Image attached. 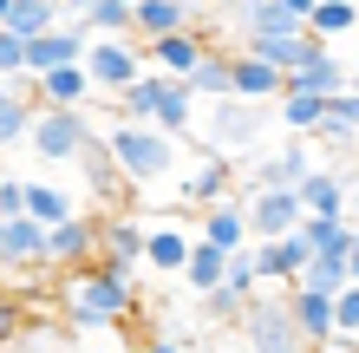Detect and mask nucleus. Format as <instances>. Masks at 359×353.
<instances>
[{
	"label": "nucleus",
	"instance_id": "1",
	"mask_svg": "<svg viewBox=\"0 0 359 353\" xmlns=\"http://www.w3.org/2000/svg\"><path fill=\"white\" fill-rule=\"evenodd\" d=\"M104 144H111V157H118L124 190H137V197L157 190V183H170V177H183V164H189V144L163 138L157 124H131V118L104 124Z\"/></svg>",
	"mask_w": 359,
	"mask_h": 353
},
{
	"label": "nucleus",
	"instance_id": "2",
	"mask_svg": "<svg viewBox=\"0 0 359 353\" xmlns=\"http://www.w3.org/2000/svg\"><path fill=\"white\" fill-rule=\"evenodd\" d=\"M131 307H137V268L98 255L92 268H72L66 275V321L72 327H111Z\"/></svg>",
	"mask_w": 359,
	"mask_h": 353
},
{
	"label": "nucleus",
	"instance_id": "3",
	"mask_svg": "<svg viewBox=\"0 0 359 353\" xmlns=\"http://www.w3.org/2000/svg\"><path fill=\"white\" fill-rule=\"evenodd\" d=\"M236 164L229 157H216V151H196L183 164V177H177V190H170V203L177 210H189V216H209V210H222V203H236Z\"/></svg>",
	"mask_w": 359,
	"mask_h": 353
},
{
	"label": "nucleus",
	"instance_id": "4",
	"mask_svg": "<svg viewBox=\"0 0 359 353\" xmlns=\"http://www.w3.org/2000/svg\"><path fill=\"white\" fill-rule=\"evenodd\" d=\"M242 334H248V353H313L287 314V295H255L242 307Z\"/></svg>",
	"mask_w": 359,
	"mask_h": 353
},
{
	"label": "nucleus",
	"instance_id": "5",
	"mask_svg": "<svg viewBox=\"0 0 359 353\" xmlns=\"http://www.w3.org/2000/svg\"><path fill=\"white\" fill-rule=\"evenodd\" d=\"M86 138H92L86 112H33V131H27L39 164H72L79 151H86Z\"/></svg>",
	"mask_w": 359,
	"mask_h": 353
},
{
	"label": "nucleus",
	"instance_id": "6",
	"mask_svg": "<svg viewBox=\"0 0 359 353\" xmlns=\"http://www.w3.org/2000/svg\"><path fill=\"white\" fill-rule=\"evenodd\" d=\"M86 79H92V92H124V86H137L144 79V46L137 39H92L86 46Z\"/></svg>",
	"mask_w": 359,
	"mask_h": 353
},
{
	"label": "nucleus",
	"instance_id": "7",
	"mask_svg": "<svg viewBox=\"0 0 359 353\" xmlns=\"http://www.w3.org/2000/svg\"><path fill=\"white\" fill-rule=\"evenodd\" d=\"M46 262L53 268H92L98 262V216L92 210H79V216H66L59 229H46Z\"/></svg>",
	"mask_w": 359,
	"mask_h": 353
},
{
	"label": "nucleus",
	"instance_id": "8",
	"mask_svg": "<svg viewBox=\"0 0 359 353\" xmlns=\"http://www.w3.org/2000/svg\"><path fill=\"white\" fill-rule=\"evenodd\" d=\"M86 46H92V33H86V27H79V20L66 13V27H53V33L27 39V79L53 72V66H86Z\"/></svg>",
	"mask_w": 359,
	"mask_h": 353
},
{
	"label": "nucleus",
	"instance_id": "9",
	"mask_svg": "<svg viewBox=\"0 0 359 353\" xmlns=\"http://www.w3.org/2000/svg\"><path fill=\"white\" fill-rule=\"evenodd\" d=\"M209 53H216V39H209L203 27H183V33H170V39H157V46H144V66L163 72V79H189Z\"/></svg>",
	"mask_w": 359,
	"mask_h": 353
},
{
	"label": "nucleus",
	"instance_id": "10",
	"mask_svg": "<svg viewBox=\"0 0 359 353\" xmlns=\"http://www.w3.org/2000/svg\"><path fill=\"white\" fill-rule=\"evenodd\" d=\"M242 210H248V236L255 242H281L301 229V197L294 190H255V197H242Z\"/></svg>",
	"mask_w": 359,
	"mask_h": 353
},
{
	"label": "nucleus",
	"instance_id": "11",
	"mask_svg": "<svg viewBox=\"0 0 359 353\" xmlns=\"http://www.w3.org/2000/svg\"><path fill=\"white\" fill-rule=\"evenodd\" d=\"M27 86H33V105H39V112H86V105H92L86 66H53V72L27 79Z\"/></svg>",
	"mask_w": 359,
	"mask_h": 353
},
{
	"label": "nucleus",
	"instance_id": "12",
	"mask_svg": "<svg viewBox=\"0 0 359 353\" xmlns=\"http://www.w3.org/2000/svg\"><path fill=\"white\" fill-rule=\"evenodd\" d=\"M189 242H196V229L189 222H144V268H157V275H183L189 262Z\"/></svg>",
	"mask_w": 359,
	"mask_h": 353
},
{
	"label": "nucleus",
	"instance_id": "13",
	"mask_svg": "<svg viewBox=\"0 0 359 353\" xmlns=\"http://www.w3.org/2000/svg\"><path fill=\"white\" fill-rule=\"evenodd\" d=\"M294 197H301V216H346L353 177H346V171H333V164H313Z\"/></svg>",
	"mask_w": 359,
	"mask_h": 353
},
{
	"label": "nucleus",
	"instance_id": "14",
	"mask_svg": "<svg viewBox=\"0 0 359 353\" xmlns=\"http://www.w3.org/2000/svg\"><path fill=\"white\" fill-rule=\"evenodd\" d=\"M0 268H53L46 262V229H39L33 216H7L0 222Z\"/></svg>",
	"mask_w": 359,
	"mask_h": 353
},
{
	"label": "nucleus",
	"instance_id": "15",
	"mask_svg": "<svg viewBox=\"0 0 359 353\" xmlns=\"http://www.w3.org/2000/svg\"><path fill=\"white\" fill-rule=\"evenodd\" d=\"M98 255H111L124 268H144V216H131V210L98 216Z\"/></svg>",
	"mask_w": 359,
	"mask_h": 353
},
{
	"label": "nucleus",
	"instance_id": "16",
	"mask_svg": "<svg viewBox=\"0 0 359 353\" xmlns=\"http://www.w3.org/2000/svg\"><path fill=\"white\" fill-rule=\"evenodd\" d=\"M183 27H196L183 0H137V7H131V39H137V46H157V39H170Z\"/></svg>",
	"mask_w": 359,
	"mask_h": 353
},
{
	"label": "nucleus",
	"instance_id": "17",
	"mask_svg": "<svg viewBox=\"0 0 359 353\" xmlns=\"http://www.w3.org/2000/svg\"><path fill=\"white\" fill-rule=\"evenodd\" d=\"M287 314H294V327H301V340H307L313 353L340 340V327H333V301H327V295H307V288H287Z\"/></svg>",
	"mask_w": 359,
	"mask_h": 353
},
{
	"label": "nucleus",
	"instance_id": "18",
	"mask_svg": "<svg viewBox=\"0 0 359 353\" xmlns=\"http://www.w3.org/2000/svg\"><path fill=\"white\" fill-rule=\"evenodd\" d=\"M196 236L209 242V248H222V255H242L248 242V210H242V197L236 203H222V210H209V216H196Z\"/></svg>",
	"mask_w": 359,
	"mask_h": 353
},
{
	"label": "nucleus",
	"instance_id": "19",
	"mask_svg": "<svg viewBox=\"0 0 359 353\" xmlns=\"http://www.w3.org/2000/svg\"><path fill=\"white\" fill-rule=\"evenodd\" d=\"M72 164L86 171V183H92V197H98V203H118V197H124V177H118V157H111V144H104V131H92V138H86V151H79Z\"/></svg>",
	"mask_w": 359,
	"mask_h": 353
},
{
	"label": "nucleus",
	"instance_id": "20",
	"mask_svg": "<svg viewBox=\"0 0 359 353\" xmlns=\"http://www.w3.org/2000/svg\"><path fill=\"white\" fill-rule=\"evenodd\" d=\"M216 124H222V131L209 138V151H216V157H229V164H236V144L248 151V144H255V131H262L255 105H242V98H222V105H216Z\"/></svg>",
	"mask_w": 359,
	"mask_h": 353
},
{
	"label": "nucleus",
	"instance_id": "21",
	"mask_svg": "<svg viewBox=\"0 0 359 353\" xmlns=\"http://www.w3.org/2000/svg\"><path fill=\"white\" fill-rule=\"evenodd\" d=\"M27 216L39 222V229H59V222H66V216H79V197L66 190V183L27 177Z\"/></svg>",
	"mask_w": 359,
	"mask_h": 353
},
{
	"label": "nucleus",
	"instance_id": "22",
	"mask_svg": "<svg viewBox=\"0 0 359 353\" xmlns=\"http://www.w3.org/2000/svg\"><path fill=\"white\" fill-rule=\"evenodd\" d=\"M346 79H353V72L327 53V59H313V66L287 72V86H281V92H301V98H340V92H346Z\"/></svg>",
	"mask_w": 359,
	"mask_h": 353
},
{
	"label": "nucleus",
	"instance_id": "23",
	"mask_svg": "<svg viewBox=\"0 0 359 353\" xmlns=\"http://www.w3.org/2000/svg\"><path fill=\"white\" fill-rule=\"evenodd\" d=\"M222 275H229V255H222V248H209V242L196 236V242H189V262H183L189 295H216V288H222Z\"/></svg>",
	"mask_w": 359,
	"mask_h": 353
},
{
	"label": "nucleus",
	"instance_id": "24",
	"mask_svg": "<svg viewBox=\"0 0 359 353\" xmlns=\"http://www.w3.org/2000/svg\"><path fill=\"white\" fill-rule=\"evenodd\" d=\"M183 86L196 92V98H216V105H222V98H236V53H209Z\"/></svg>",
	"mask_w": 359,
	"mask_h": 353
},
{
	"label": "nucleus",
	"instance_id": "25",
	"mask_svg": "<svg viewBox=\"0 0 359 353\" xmlns=\"http://www.w3.org/2000/svg\"><path fill=\"white\" fill-rule=\"evenodd\" d=\"M53 27H66V7H59V0H13V13H7V33L13 39H39V33H53Z\"/></svg>",
	"mask_w": 359,
	"mask_h": 353
},
{
	"label": "nucleus",
	"instance_id": "26",
	"mask_svg": "<svg viewBox=\"0 0 359 353\" xmlns=\"http://www.w3.org/2000/svg\"><path fill=\"white\" fill-rule=\"evenodd\" d=\"M281 86H287V79L274 72V66H262V59L236 53V98H242V105H262V98H281Z\"/></svg>",
	"mask_w": 359,
	"mask_h": 353
},
{
	"label": "nucleus",
	"instance_id": "27",
	"mask_svg": "<svg viewBox=\"0 0 359 353\" xmlns=\"http://www.w3.org/2000/svg\"><path fill=\"white\" fill-rule=\"evenodd\" d=\"M163 86H170V79L144 66V79H137V86H124V92H118V112L131 118V124H151V118H157V105H163Z\"/></svg>",
	"mask_w": 359,
	"mask_h": 353
},
{
	"label": "nucleus",
	"instance_id": "28",
	"mask_svg": "<svg viewBox=\"0 0 359 353\" xmlns=\"http://www.w3.org/2000/svg\"><path fill=\"white\" fill-rule=\"evenodd\" d=\"M301 242L313 255H346L353 248V222L346 216H301Z\"/></svg>",
	"mask_w": 359,
	"mask_h": 353
},
{
	"label": "nucleus",
	"instance_id": "29",
	"mask_svg": "<svg viewBox=\"0 0 359 353\" xmlns=\"http://www.w3.org/2000/svg\"><path fill=\"white\" fill-rule=\"evenodd\" d=\"M79 27L92 39H131V7H118V0H86L79 7Z\"/></svg>",
	"mask_w": 359,
	"mask_h": 353
},
{
	"label": "nucleus",
	"instance_id": "30",
	"mask_svg": "<svg viewBox=\"0 0 359 353\" xmlns=\"http://www.w3.org/2000/svg\"><path fill=\"white\" fill-rule=\"evenodd\" d=\"M294 288H307V295H327V301H340L346 295V255H313L301 268V281Z\"/></svg>",
	"mask_w": 359,
	"mask_h": 353
},
{
	"label": "nucleus",
	"instance_id": "31",
	"mask_svg": "<svg viewBox=\"0 0 359 353\" xmlns=\"http://www.w3.org/2000/svg\"><path fill=\"white\" fill-rule=\"evenodd\" d=\"M353 27H359V7H353V0H320V7L307 13V33L327 39V46H333V39H346Z\"/></svg>",
	"mask_w": 359,
	"mask_h": 353
},
{
	"label": "nucleus",
	"instance_id": "32",
	"mask_svg": "<svg viewBox=\"0 0 359 353\" xmlns=\"http://www.w3.org/2000/svg\"><path fill=\"white\" fill-rule=\"evenodd\" d=\"M320 118H327V98L281 92V124H287V138H313V131H320Z\"/></svg>",
	"mask_w": 359,
	"mask_h": 353
},
{
	"label": "nucleus",
	"instance_id": "33",
	"mask_svg": "<svg viewBox=\"0 0 359 353\" xmlns=\"http://www.w3.org/2000/svg\"><path fill=\"white\" fill-rule=\"evenodd\" d=\"M33 112H39V105H33L27 92H13L7 105H0V151H7V144H27V131H33Z\"/></svg>",
	"mask_w": 359,
	"mask_h": 353
},
{
	"label": "nucleus",
	"instance_id": "34",
	"mask_svg": "<svg viewBox=\"0 0 359 353\" xmlns=\"http://www.w3.org/2000/svg\"><path fill=\"white\" fill-rule=\"evenodd\" d=\"M20 340H27V307H20L13 288H0V353H13Z\"/></svg>",
	"mask_w": 359,
	"mask_h": 353
},
{
	"label": "nucleus",
	"instance_id": "35",
	"mask_svg": "<svg viewBox=\"0 0 359 353\" xmlns=\"http://www.w3.org/2000/svg\"><path fill=\"white\" fill-rule=\"evenodd\" d=\"M248 262H255V281H281V295H287V255H281V242H248Z\"/></svg>",
	"mask_w": 359,
	"mask_h": 353
},
{
	"label": "nucleus",
	"instance_id": "36",
	"mask_svg": "<svg viewBox=\"0 0 359 353\" xmlns=\"http://www.w3.org/2000/svg\"><path fill=\"white\" fill-rule=\"evenodd\" d=\"M333 327H340V340L359 347V281H346V295L333 301Z\"/></svg>",
	"mask_w": 359,
	"mask_h": 353
},
{
	"label": "nucleus",
	"instance_id": "37",
	"mask_svg": "<svg viewBox=\"0 0 359 353\" xmlns=\"http://www.w3.org/2000/svg\"><path fill=\"white\" fill-rule=\"evenodd\" d=\"M242 307H248V301L236 295V288H216V295H203V314H209V321H242Z\"/></svg>",
	"mask_w": 359,
	"mask_h": 353
},
{
	"label": "nucleus",
	"instance_id": "38",
	"mask_svg": "<svg viewBox=\"0 0 359 353\" xmlns=\"http://www.w3.org/2000/svg\"><path fill=\"white\" fill-rule=\"evenodd\" d=\"M27 216V177H0V222Z\"/></svg>",
	"mask_w": 359,
	"mask_h": 353
},
{
	"label": "nucleus",
	"instance_id": "39",
	"mask_svg": "<svg viewBox=\"0 0 359 353\" xmlns=\"http://www.w3.org/2000/svg\"><path fill=\"white\" fill-rule=\"evenodd\" d=\"M144 353H189L183 340H170V334H151V340H144Z\"/></svg>",
	"mask_w": 359,
	"mask_h": 353
},
{
	"label": "nucleus",
	"instance_id": "40",
	"mask_svg": "<svg viewBox=\"0 0 359 353\" xmlns=\"http://www.w3.org/2000/svg\"><path fill=\"white\" fill-rule=\"evenodd\" d=\"M281 7H287L294 20H301V27H307V13H313V7H320V0H281Z\"/></svg>",
	"mask_w": 359,
	"mask_h": 353
},
{
	"label": "nucleus",
	"instance_id": "41",
	"mask_svg": "<svg viewBox=\"0 0 359 353\" xmlns=\"http://www.w3.org/2000/svg\"><path fill=\"white\" fill-rule=\"evenodd\" d=\"M346 281H359V229H353V248H346Z\"/></svg>",
	"mask_w": 359,
	"mask_h": 353
},
{
	"label": "nucleus",
	"instance_id": "42",
	"mask_svg": "<svg viewBox=\"0 0 359 353\" xmlns=\"http://www.w3.org/2000/svg\"><path fill=\"white\" fill-rule=\"evenodd\" d=\"M7 13H13V0H0V27H7Z\"/></svg>",
	"mask_w": 359,
	"mask_h": 353
},
{
	"label": "nucleus",
	"instance_id": "43",
	"mask_svg": "<svg viewBox=\"0 0 359 353\" xmlns=\"http://www.w3.org/2000/svg\"><path fill=\"white\" fill-rule=\"evenodd\" d=\"M183 7H189V20H196V7H209V0H183Z\"/></svg>",
	"mask_w": 359,
	"mask_h": 353
},
{
	"label": "nucleus",
	"instance_id": "44",
	"mask_svg": "<svg viewBox=\"0 0 359 353\" xmlns=\"http://www.w3.org/2000/svg\"><path fill=\"white\" fill-rule=\"evenodd\" d=\"M346 92H353V98H359V72H353V79H346Z\"/></svg>",
	"mask_w": 359,
	"mask_h": 353
},
{
	"label": "nucleus",
	"instance_id": "45",
	"mask_svg": "<svg viewBox=\"0 0 359 353\" xmlns=\"http://www.w3.org/2000/svg\"><path fill=\"white\" fill-rule=\"evenodd\" d=\"M7 98H13V86H0V105H7Z\"/></svg>",
	"mask_w": 359,
	"mask_h": 353
},
{
	"label": "nucleus",
	"instance_id": "46",
	"mask_svg": "<svg viewBox=\"0 0 359 353\" xmlns=\"http://www.w3.org/2000/svg\"><path fill=\"white\" fill-rule=\"evenodd\" d=\"M118 7H137V0H118Z\"/></svg>",
	"mask_w": 359,
	"mask_h": 353
},
{
	"label": "nucleus",
	"instance_id": "47",
	"mask_svg": "<svg viewBox=\"0 0 359 353\" xmlns=\"http://www.w3.org/2000/svg\"><path fill=\"white\" fill-rule=\"evenodd\" d=\"M353 353H359V347H353Z\"/></svg>",
	"mask_w": 359,
	"mask_h": 353
}]
</instances>
